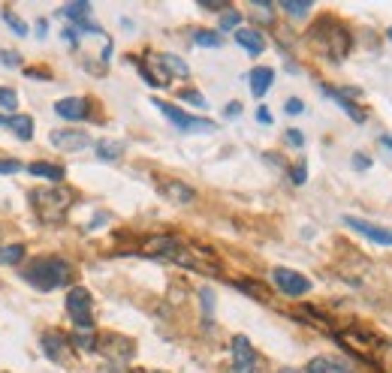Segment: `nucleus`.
Instances as JSON below:
<instances>
[{
	"mask_svg": "<svg viewBox=\"0 0 392 373\" xmlns=\"http://www.w3.org/2000/svg\"><path fill=\"white\" fill-rule=\"evenodd\" d=\"M281 6H284V13H290V16H305L311 9L308 0H284Z\"/></svg>",
	"mask_w": 392,
	"mask_h": 373,
	"instance_id": "obj_27",
	"label": "nucleus"
},
{
	"mask_svg": "<svg viewBox=\"0 0 392 373\" xmlns=\"http://www.w3.org/2000/svg\"><path fill=\"white\" fill-rule=\"evenodd\" d=\"M154 373H160V370H154Z\"/></svg>",
	"mask_w": 392,
	"mask_h": 373,
	"instance_id": "obj_43",
	"label": "nucleus"
},
{
	"mask_svg": "<svg viewBox=\"0 0 392 373\" xmlns=\"http://www.w3.org/2000/svg\"><path fill=\"white\" fill-rule=\"evenodd\" d=\"M0 61H4V63H9V66H18V54H9V51H4V54H0Z\"/></svg>",
	"mask_w": 392,
	"mask_h": 373,
	"instance_id": "obj_37",
	"label": "nucleus"
},
{
	"mask_svg": "<svg viewBox=\"0 0 392 373\" xmlns=\"http://www.w3.org/2000/svg\"><path fill=\"white\" fill-rule=\"evenodd\" d=\"M256 121H263V123H272V115H268V109H256Z\"/></svg>",
	"mask_w": 392,
	"mask_h": 373,
	"instance_id": "obj_38",
	"label": "nucleus"
},
{
	"mask_svg": "<svg viewBox=\"0 0 392 373\" xmlns=\"http://www.w3.org/2000/svg\"><path fill=\"white\" fill-rule=\"evenodd\" d=\"M100 349H103L106 355H112L115 361H124L133 355V343L124 341V337H103V343H100Z\"/></svg>",
	"mask_w": 392,
	"mask_h": 373,
	"instance_id": "obj_14",
	"label": "nucleus"
},
{
	"mask_svg": "<svg viewBox=\"0 0 392 373\" xmlns=\"http://www.w3.org/2000/svg\"><path fill=\"white\" fill-rule=\"evenodd\" d=\"M70 265L58 256H42V259H33L30 268H25V280L33 283L40 292H52L64 283H70Z\"/></svg>",
	"mask_w": 392,
	"mask_h": 373,
	"instance_id": "obj_1",
	"label": "nucleus"
},
{
	"mask_svg": "<svg viewBox=\"0 0 392 373\" xmlns=\"http://www.w3.org/2000/svg\"><path fill=\"white\" fill-rule=\"evenodd\" d=\"M278 373H296V370H290V367H284V370H278Z\"/></svg>",
	"mask_w": 392,
	"mask_h": 373,
	"instance_id": "obj_41",
	"label": "nucleus"
},
{
	"mask_svg": "<svg viewBox=\"0 0 392 373\" xmlns=\"http://www.w3.org/2000/svg\"><path fill=\"white\" fill-rule=\"evenodd\" d=\"M323 94H329V97L335 99V103H338V106H341V109H344L347 115H350V118H353L356 123H362V121H365V111H362V109H356V106L350 103V99H344V97H341L338 90H335V87H323Z\"/></svg>",
	"mask_w": 392,
	"mask_h": 373,
	"instance_id": "obj_19",
	"label": "nucleus"
},
{
	"mask_svg": "<svg viewBox=\"0 0 392 373\" xmlns=\"http://www.w3.org/2000/svg\"><path fill=\"white\" fill-rule=\"evenodd\" d=\"M389 39H392V27H389Z\"/></svg>",
	"mask_w": 392,
	"mask_h": 373,
	"instance_id": "obj_42",
	"label": "nucleus"
},
{
	"mask_svg": "<svg viewBox=\"0 0 392 373\" xmlns=\"http://www.w3.org/2000/svg\"><path fill=\"white\" fill-rule=\"evenodd\" d=\"M232 370L235 373H254L256 370V353L244 334L232 337Z\"/></svg>",
	"mask_w": 392,
	"mask_h": 373,
	"instance_id": "obj_7",
	"label": "nucleus"
},
{
	"mask_svg": "<svg viewBox=\"0 0 392 373\" xmlns=\"http://www.w3.org/2000/svg\"><path fill=\"white\" fill-rule=\"evenodd\" d=\"M25 259V244H4L0 247V262L4 265H18Z\"/></svg>",
	"mask_w": 392,
	"mask_h": 373,
	"instance_id": "obj_21",
	"label": "nucleus"
},
{
	"mask_svg": "<svg viewBox=\"0 0 392 373\" xmlns=\"http://www.w3.org/2000/svg\"><path fill=\"white\" fill-rule=\"evenodd\" d=\"M18 169H21V163H16V160H0V175H13Z\"/></svg>",
	"mask_w": 392,
	"mask_h": 373,
	"instance_id": "obj_33",
	"label": "nucleus"
},
{
	"mask_svg": "<svg viewBox=\"0 0 392 373\" xmlns=\"http://www.w3.org/2000/svg\"><path fill=\"white\" fill-rule=\"evenodd\" d=\"M344 223L350 226V229H356L360 235H365V238H372V241H377V244L392 247V229H384V226H372V223L356 220V217H344Z\"/></svg>",
	"mask_w": 392,
	"mask_h": 373,
	"instance_id": "obj_10",
	"label": "nucleus"
},
{
	"mask_svg": "<svg viewBox=\"0 0 392 373\" xmlns=\"http://www.w3.org/2000/svg\"><path fill=\"white\" fill-rule=\"evenodd\" d=\"M54 111L66 121H82V118H88L91 106H88V99H82V97H66V99H58V103H54Z\"/></svg>",
	"mask_w": 392,
	"mask_h": 373,
	"instance_id": "obj_11",
	"label": "nucleus"
},
{
	"mask_svg": "<svg viewBox=\"0 0 392 373\" xmlns=\"http://www.w3.org/2000/svg\"><path fill=\"white\" fill-rule=\"evenodd\" d=\"M182 99H187L190 106H196V109H206V97L199 94V90H184Z\"/></svg>",
	"mask_w": 392,
	"mask_h": 373,
	"instance_id": "obj_30",
	"label": "nucleus"
},
{
	"mask_svg": "<svg viewBox=\"0 0 392 373\" xmlns=\"http://www.w3.org/2000/svg\"><path fill=\"white\" fill-rule=\"evenodd\" d=\"M157 63L166 66V70H170V75H178V78H187L190 75L187 63L182 58H175V54H157Z\"/></svg>",
	"mask_w": 392,
	"mask_h": 373,
	"instance_id": "obj_20",
	"label": "nucleus"
},
{
	"mask_svg": "<svg viewBox=\"0 0 392 373\" xmlns=\"http://www.w3.org/2000/svg\"><path fill=\"white\" fill-rule=\"evenodd\" d=\"M52 145L58 151H66V154H73V151H82L91 145V135L82 133V130H54L52 133Z\"/></svg>",
	"mask_w": 392,
	"mask_h": 373,
	"instance_id": "obj_9",
	"label": "nucleus"
},
{
	"mask_svg": "<svg viewBox=\"0 0 392 373\" xmlns=\"http://www.w3.org/2000/svg\"><path fill=\"white\" fill-rule=\"evenodd\" d=\"M42 349H46V355L52 361H58V365H70V361H73L70 337L61 334V331H46V334H42Z\"/></svg>",
	"mask_w": 392,
	"mask_h": 373,
	"instance_id": "obj_8",
	"label": "nucleus"
},
{
	"mask_svg": "<svg viewBox=\"0 0 392 373\" xmlns=\"http://www.w3.org/2000/svg\"><path fill=\"white\" fill-rule=\"evenodd\" d=\"M28 172L37 175V178H49V181H54V184H58V181H64V169L54 166V163H30Z\"/></svg>",
	"mask_w": 392,
	"mask_h": 373,
	"instance_id": "obj_18",
	"label": "nucleus"
},
{
	"mask_svg": "<svg viewBox=\"0 0 392 373\" xmlns=\"http://www.w3.org/2000/svg\"><path fill=\"white\" fill-rule=\"evenodd\" d=\"M30 208L42 223H61L66 211L73 208V193L70 190H33L30 193Z\"/></svg>",
	"mask_w": 392,
	"mask_h": 373,
	"instance_id": "obj_2",
	"label": "nucleus"
},
{
	"mask_svg": "<svg viewBox=\"0 0 392 373\" xmlns=\"http://www.w3.org/2000/svg\"><path fill=\"white\" fill-rule=\"evenodd\" d=\"M66 313L73 316V322L78 329H91L94 325V313H91V292L82 289V286H73L66 292Z\"/></svg>",
	"mask_w": 392,
	"mask_h": 373,
	"instance_id": "obj_5",
	"label": "nucleus"
},
{
	"mask_svg": "<svg viewBox=\"0 0 392 373\" xmlns=\"http://www.w3.org/2000/svg\"><path fill=\"white\" fill-rule=\"evenodd\" d=\"M239 21H242V13H239V9H227V13L220 16V30H232V27H239Z\"/></svg>",
	"mask_w": 392,
	"mask_h": 373,
	"instance_id": "obj_28",
	"label": "nucleus"
},
{
	"mask_svg": "<svg viewBox=\"0 0 392 373\" xmlns=\"http://www.w3.org/2000/svg\"><path fill=\"white\" fill-rule=\"evenodd\" d=\"M73 343H76L78 349H97V343H94V337H91V334H76V337H73Z\"/></svg>",
	"mask_w": 392,
	"mask_h": 373,
	"instance_id": "obj_31",
	"label": "nucleus"
},
{
	"mask_svg": "<svg viewBox=\"0 0 392 373\" xmlns=\"http://www.w3.org/2000/svg\"><path fill=\"white\" fill-rule=\"evenodd\" d=\"M154 106L160 109L178 130H184V133H215V130H218V123H211V121H206V118H194V115H187V111H182L178 106L163 103V99H154Z\"/></svg>",
	"mask_w": 392,
	"mask_h": 373,
	"instance_id": "obj_4",
	"label": "nucleus"
},
{
	"mask_svg": "<svg viewBox=\"0 0 392 373\" xmlns=\"http://www.w3.org/2000/svg\"><path fill=\"white\" fill-rule=\"evenodd\" d=\"M287 142L293 145V148H302V145H305V135H302L299 130H287Z\"/></svg>",
	"mask_w": 392,
	"mask_h": 373,
	"instance_id": "obj_32",
	"label": "nucleus"
},
{
	"mask_svg": "<svg viewBox=\"0 0 392 373\" xmlns=\"http://www.w3.org/2000/svg\"><path fill=\"white\" fill-rule=\"evenodd\" d=\"M4 21H6L9 27H13L16 37H28V25H25V21H21V18L13 13V9H4Z\"/></svg>",
	"mask_w": 392,
	"mask_h": 373,
	"instance_id": "obj_25",
	"label": "nucleus"
},
{
	"mask_svg": "<svg viewBox=\"0 0 392 373\" xmlns=\"http://www.w3.org/2000/svg\"><path fill=\"white\" fill-rule=\"evenodd\" d=\"M199 6H206V9H223V13H227V0H199Z\"/></svg>",
	"mask_w": 392,
	"mask_h": 373,
	"instance_id": "obj_34",
	"label": "nucleus"
},
{
	"mask_svg": "<svg viewBox=\"0 0 392 373\" xmlns=\"http://www.w3.org/2000/svg\"><path fill=\"white\" fill-rule=\"evenodd\" d=\"M6 127L13 130V133L18 135L21 142H28V139H33V121H30L28 115H13V118L6 121Z\"/></svg>",
	"mask_w": 392,
	"mask_h": 373,
	"instance_id": "obj_17",
	"label": "nucleus"
},
{
	"mask_svg": "<svg viewBox=\"0 0 392 373\" xmlns=\"http://www.w3.org/2000/svg\"><path fill=\"white\" fill-rule=\"evenodd\" d=\"M302 109H305V106H302L299 99H290V103H287V115H299Z\"/></svg>",
	"mask_w": 392,
	"mask_h": 373,
	"instance_id": "obj_36",
	"label": "nucleus"
},
{
	"mask_svg": "<svg viewBox=\"0 0 392 373\" xmlns=\"http://www.w3.org/2000/svg\"><path fill=\"white\" fill-rule=\"evenodd\" d=\"M196 45H208V49H218L220 45V33H211V30H196L194 33Z\"/></svg>",
	"mask_w": 392,
	"mask_h": 373,
	"instance_id": "obj_26",
	"label": "nucleus"
},
{
	"mask_svg": "<svg viewBox=\"0 0 392 373\" xmlns=\"http://www.w3.org/2000/svg\"><path fill=\"white\" fill-rule=\"evenodd\" d=\"M305 373H353V370H350V365L335 361V358H314V361H308Z\"/></svg>",
	"mask_w": 392,
	"mask_h": 373,
	"instance_id": "obj_16",
	"label": "nucleus"
},
{
	"mask_svg": "<svg viewBox=\"0 0 392 373\" xmlns=\"http://www.w3.org/2000/svg\"><path fill=\"white\" fill-rule=\"evenodd\" d=\"M16 106H18L16 90H13V87H0V109H9V111H13Z\"/></svg>",
	"mask_w": 392,
	"mask_h": 373,
	"instance_id": "obj_29",
	"label": "nucleus"
},
{
	"mask_svg": "<svg viewBox=\"0 0 392 373\" xmlns=\"http://www.w3.org/2000/svg\"><path fill=\"white\" fill-rule=\"evenodd\" d=\"M353 166H360V169H368V157H353Z\"/></svg>",
	"mask_w": 392,
	"mask_h": 373,
	"instance_id": "obj_39",
	"label": "nucleus"
},
{
	"mask_svg": "<svg viewBox=\"0 0 392 373\" xmlns=\"http://www.w3.org/2000/svg\"><path fill=\"white\" fill-rule=\"evenodd\" d=\"M88 13H91V4H70V6L61 9V16L73 18L76 25H85V16H88Z\"/></svg>",
	"mask_w": 392,
	"mask_h": 373,
	"instance_id": "obj_23",
	"label": "nucleus"
},
{
	"mask_svg": "<svg viewBox=\"0 0 392 373\" xmlns=\"http://www.w3.org/2000/svg\"><path fill=\"white\" fill-rule=\"evenodd\" d=\"M235 42H239L248 54H263V49H266L263 33L254 30V27H239V30H235Z\"/></svg>",
	"mask_w": 392,
	"mask_h": 373,
	"instance_id": "obj_12",
	"label": "nucleus"
},
{
	"mask_svg": "<svg viewBox=\"0 0 392 373\" xmlns=\"http://www.w3.org/2000/svg\"><path fill=\"white\" fill-rule=\"evenodd\" d=\"M121 154H124L121 142H100L97 145V157H100V160H121Z\"/></svg>",
	"mask_w": 392,
	"mask_h": 373,
	"instance_id": "obj_22",
	"label": "nucleus"
},
{
	"mask_svg": "<svg viewBox=\"0 0 392 373\" xmlns=\"http://www.w3.org/2000/svg\"><path fill=\"white\" fill-rule=\"evenodd\" d=\"M380 142L389 145V151H392V135H380Z\"/></svg>",
	"mask_w": 392,
	"mask_h": 373,
	"instance_id": "obj_40",
	"label": "nucleus"
},
{
	"mask_svg": "<svg viewBox=\"0 0 392 373\" xmlns=\"http://www.w3.org/2000/svg\"><path fill=\"white\" fill-rule=\"evenodd\" d=\"M293 184H305V163H299L293 169Z\"/></svg>",
	"mask_w": 392,
	"mask_h": 373,
	"instance_id": "obj_35",
	"label": "nucleus"
},
{
	"mask_svg": "<svg viewBox=\"0 0 392 373\" xmlns=\"http://www.w3.org/2000/svg\"><path fill=\"white\" fill-rule=\"evenodd\" d=\"M275 82V70H268V66H256L251 73V94L254 97H266V90L272 87Z\"/></svg>",
	"mask_w": 392,
	"mask_h": 373,
	"instance_id": "obj_15",
	"label": "nucleus"
},
{
	"mask_svg": "<svg viewBox=\"0 0 392 373\" xmlns=\"http://www.w3.org/2000/svg\"><path fill=\"white\" fill-rule=\"evenodd\" d=\"M272 280H275V286L290 298H299V295H305V292L311 289V280L302 277L299 271H293V268H275Z\"/></svg>",
	"mask_w": 392,
	"mask_h": 373,
	"instance_id": "obj_6",
	"label": "nucleus"
},
{
	"mask_svg": "<svg viewBox=\"0 0 392 373\" xmlns=\"http://www.w3.org/2000/svg\"><path fill=\"white\" fill-rule=\"evenodd\" d=\"M160 193L170 199V202H178V205H187V202H194V190L182 181H160Z\"/></svg>",
	"mask_w": 392,
	"mask_h": 373,
	"instance_id": "obj_13",
	"label": "nucleus"
},
{
	"mask_svg": "<svg viewBox=\"0 0 392 373\" xmlns=\"http://www.w3.org/2000/svg\"><path fill=\"white\" fill-rule=\"evenodd\" d=\"M377 367L384 373H392V341L377 343Z\"/></svg>",
	"mask_w": 392,
	"mask_h": 373,
	"instance_id": "obj_24",
	"label": "nucleus"
},
{
	"mask_svg": "<svg viewBox=\"0 0 392 373\" xmlns=\"http://www.w3.org/2000/svg\"><path fill=\"white\" fill-rule=\"evenodd\" d=\"M145 256H157V259H172L178 265H187V268H196V271H206L203 265L196 262V256L187 250V244L175 241V238H151L148 244L142 247Z\"/></svg>",
	"mask_w": 392,
	"mask_h": 373,
	"instance_id": "obj_3",
	"label": "nucleus"
}]
</instances>
